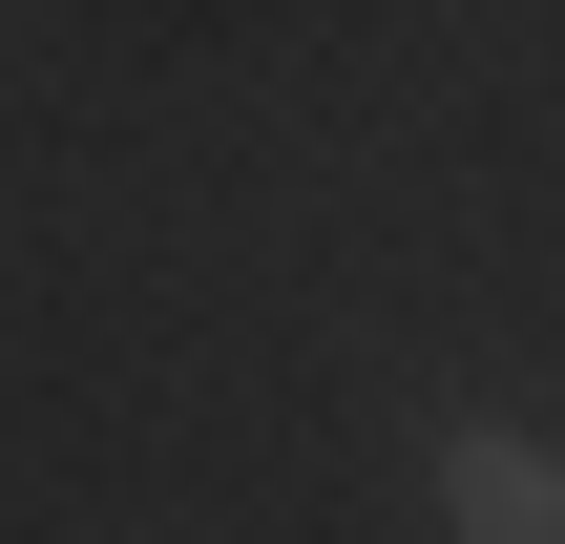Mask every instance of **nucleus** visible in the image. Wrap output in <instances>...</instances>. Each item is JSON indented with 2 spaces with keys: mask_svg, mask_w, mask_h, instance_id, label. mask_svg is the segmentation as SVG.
Masks as SVG:
<instances>
[{
  "mask_svg": "<svg viewBox=\"0 0 565 544\" xmlns=\"http://www.w3.org/2000/svg\"><path fill=\"white\" fill-rule=\"evenodd\" d=\"M440 524L461 544H565V440H440Z\"/></svg>",
  "mask_w": 565,
  "mask_h": 544,
  "instance_id": "obj_1",
  "label": "nucleus"
}]
</instances>
